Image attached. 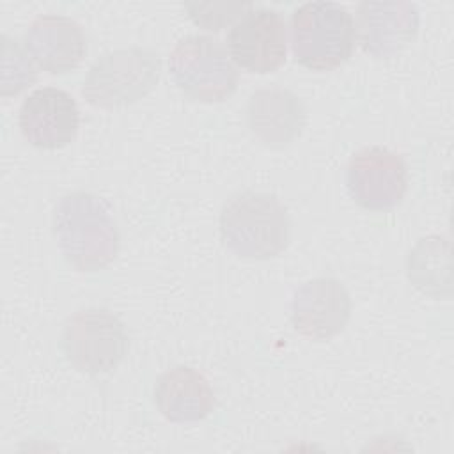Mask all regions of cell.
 Here are the masks:
<instances>
[{"label":"cell","mask_w":454,"mask_h":454,"mask_svg":"<svg viewBox=\"0 0 454 454\" xmlns=\"http://www.w3.org/2000/svg\"><path fill=\"white\" fill-rule=\"evenodd\" d=\"M419 30V9L411 2H360L355 35L360 48L376 59H390L404 50Z\"/></svg>","instance_id":"11"},{"label":"cell","mask_w":454,"mask_h":454,"mask_svg":"<svg viewBox=\"0 0 454 454\" xmlns=\"http://www.w3.org/2000/svg\"><path fill=\"white\" fill-rule=\"evenodd\" d=\"M60 348L80 372L98 376L114 371L126 356L129 340L124 323L106 309L76 310L62 326Z\"/></svg>","instance_id":"5"},{"label":"cell","mask_w":454,"mask_h":454,"mask_svg":"<svg viewBox=\"0 0 454 454\" xmlns=\"http://www.w3.org/2000/svg\"><path fill=\"white\" fill-rule=\"evenodd\" d=\"M18 124L30 145L51 151L73 142L80 124V112L69 92L57 87H43L25 98Z\"/></svg>","instance_id":"9"},{"label":"cell","mask_w":454,"mask_h":454,"mask_svg":"<svg viewBox=\"0 0 454 454\" xmlns=\"http://www.w3.org/2000/svg\"><path fill=\"white\" fill-rule=\"evenodd\" d=\"M37 80V69L25 46L9 35H2V85L4 98L16 96Z\"/></svg>","instance_id":"16"},{"label":"cell","mask_w":454,"mask_h":454,"mask_svg":"<svg viewBox=\"0 0 454 454\" xmlns=\"http://www.w3.org/2000/svg\"><path fill=\"white\" fill-rule=\"evenodd\" d=\"M168 69L176 85L200 103H220L238 87V71L225 48L207 35L183 37L170 51Z\"/></svg>","instance_id":"6"},{"label":"cell","mask_w":454,"mask_h":454,"mask_svg":"<svg viewBox=\"0 0 454 454\" xmlns=\"http://www.w3.org/2000/svg\"><path fill=\"white\" fill-rule=\"evenodd\" d=\"M346 186L360 207L387 211L404 199L408 168L404 160L390 149L364 147L348 163Z\"/></svg>","instance_id":"7"},{"label":"cell","mask_w":454,"mask_h":454,"mask_svg":"<svg viewBox=\"0 0 454 454\" xmlns=\"http://www.w3.org/2000/svg\"><path fill=\"white\" fill-rule=\"evenodd\" d=\"M23 43L34 64L50 74L76 69L87 53V37L82 27L60 14L37 16L28 25Z\"/></svg>","instance_id":"12"},{"label":"cell","mask_w":454,"mask_h":454,"mask_svg":"<svg viewBox=\"0 0 454 454\" xmlns=\"http://www.w3.org/2000/svg\"><path fill=\"white\" fill-rule=\"evenodd\" d=\"M355 46V21L333 2H307L291 16V48L296 62L312 71H332L344 64Z\"/></svg>","instance_id":"3"},{"label":"cell","mask_w":454,"mask_h":454,"mask_svg":"<svg viewBox=\"0 0 454 454\" xmlns=\"http://www.w3.org/2000/svg\"><path fill=\"white\" fill-rule=\"evenodd\" d=\"M153 397L158 411L170 422H197L215 408V392L209 381L186 365L160 374Z\"/></svg>","instance_id":"14"},{"label":"cell","mask_w":454,"mask_h":454,"mask_svg":"<svg viewBox=\"0 0 454 454\" xmlns=\"http://www.w3.org/2000/svg\"><path fill=\"white\" fill-rule=\"evenodd\" d=\"M53 234L64 259L78 271L106 268L119 252L110 206L90 192H71L55 206Z\"/></svg>","instance_id":"1"},{"label":"cell","mask_w":454,"mask_h":454,"mask_svg":"<svg viewBox=\"0 0 454 454\" xmlns=\"http://www.w3.org/2000/svg\"><path fill=\"white\" fill-rule=\"evenodd\" d=\"M227 48L241 69L273 73L286 62V23L273 9H250L231 28Z\"/></svg>","instance_id":"8"},{"label":"cell","mask_w":454,"mask_h":454,"mask_svg":"<svg viewBox=\"0 0 454 454\" xmlns=\"http://www.w3.org/2000/svg\"><path fill=\"white\" fill-rule=\"evenodd\" d=\"M190 20L206 30H220L252 9L248 2H186Z\"/></svg>","instance_id":"17"},{"label":"cell","mask_w":454,"mask_h":454,"mask_svg":"<svg viewBox=\"0 0 454 454\" xmlns=\"http://www.w3.org/2000/svg\"><path fill=\"white\" fill-rule=\"evenodd\" d=\"M245 121L250 133L262 145L280 149L301 135L307 112L301 99L291 90L266 87L250 94Z\"/></svg>","instance_id":"13"},{"label":"cell","mask_w":454,"mask_h":454,"mask_svg":"<svg viewBox=\"0 0 454 454\" xmlns=\"http://www.w3.org/2000/svg\"><path fill=\"white\" fill-rule=\"evenodd\" d=\"M218 222L223 245L243 259L275 257L289 243L287 209L271 193H234L222 206Z\"/></svg>","instance_id":"2"},{"label":"cell","mask_w":454,"mask_h":454,"mask_svg":"<svg viewBox=\"0 0 454 454\" xmlns=\"http://www.w3.org/2000/svg\"><path fill=\"white\" fill-rule=\"evenodd\" d=\"M351 316L348 289L335 278L319 277L303 282L291 300V323L312 340L330 339L344 330Z\"/></svg>","instance_id":"10"},{"label":"cell","mask_w":454,"mask_h":454,"mask_svg":"<svg viewBox=\"0 0 454 454\" xmlns=\"http://www.w3.org/2000/svg\"><path fill=\"white\" fill-rule=\"evenodd\" d=\"M408 278L426 294L438 298L449 280V243L440 236L422 238L408 255ZM450 291V289H449Z\"/></svg>","instance_id":"15"},{"label":"cell","mask_w":454,"mask_h":454,"mask_svg":"<svg viewBox=\"0 0 454 454\" xmlns=\"http://www.w3.org/2000/svg\"><path fill=\"white\" fill-rule=\"evenodd\" d=\"M161 59L149 48H121L99 57L89 69L82 94L96 108L114 110L145 98L158 83Z\"/></svg>","instance_id":"4"}]
</instances>
